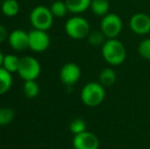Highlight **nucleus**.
<instances>
[{
    "mask_svg": "<svg viewBox=\"0 0 150 149\" xmlns=\"http://www.w3.org/2000/svg\"><path fill=\"white\" fill-rule=\"evenodd\" d=\"M81 68L75 62H67L61 66L59 71V79L61 83L67 87H71L79 82L81 78Z\"/></svg>",
    "mask_w": 150,
    "mask_h": 149,
    "instance_id": "nucleus-8",
    "label": "nucleus"
},
{
    "mask_svg": "<svg viewBox=\"0 0 150 149\" xmlns=\"http://www.w3.org/2000/svg\"><path fill=\"white\" fill-rule=\"evenodd\" d=\"M8 33H7V30L4 26L0 25V43L4 42L6 39H8Z\"/></svg>",
    "mask_w": 150,
    "mask_h": 149,
    "instance_id": "nucleus-24",
    "label": "nucleus"
},
{
    "mask_svg": "<svg viewBox=\"0 0 150 149\" xmlns=\"http://www.w3.org/2000/svg\"><path fill=\"white\" fill-rule=\"evenodd\" d=\"M138 52L141 57L150 60V38L140 42L138 46Z\"/></svg>",
    "mask_w": 150,
    "mask_h": 149,
    "instance_id": "nucleus-23",
    "label": "nucleus"
},
{
    "mask_svg": "<svg viewBox=\"0 0 150 149\" xmlns=\"http://www.w3.org/2000/svg\"><path fill=\"white\" fill-rule=\"evenodd\" d=\"M12 85L11 73L6 71L4 68L0 66V96L6 94Z\"/></svg>",
    "mask_w": 150,
    "mask_h": 149,
    "instance_id": "nucleus-14",
    "label": "nucleus"
},
{
    "mask_svg": "<svg viewBox=\"0 0 150 149\" xmlns=\"http://www.w3.org/2000/svg\"><path fill=\"white\" fill-rule=\"evenodd\" d=\"M90 7L94 14L98 16H104L105 14L108 13L109 1L108 0H92Z\"/></svg>",
    "mask_w": 150,
    "mask_h": 149,
    "instance_id": "nucleus-17",
    "label": "nucleus"
},
{
    "mask_svg": "<svg viewBox=\"0 0 150 149\" xmlns=\"http://www.w3.org/2000/svg\"><path fill=\"white\" fill-rule=\"evenodd\" d=\"M130 29L137 35H146L150 32V16L143 12L135 13L129 23Z\"/></svg>",
    "mask_w": 150,
    "mask_h": 149,
    "instance_id": "nucleus-10",
    "label": "nucleus"
},
{
    "mask_svg": "<svg viewBox=\"0 0 150 149\" xmlns=\"http://www.w3.org/2000/svg\"><path fill=\"white\" fill-rule=\"evenodd\" d=\"M53 14L50 8L44 5L36 6L30 13V22L34 29L47 31L53 24Z\"/></svg>",
    "mask_w": 150,
    "mask_h": 149,
    "instance_id": "nucleus-4",
    "label": "nucleus"
},
{
    "mask_svg": "<svg viewBox=\"0 0 150 149\" xmlns=\"http://www.w3.org/2000/svg\"><path fill=\"white\" fill-rule=\"evenodd\" d=\"M88 41L93 46H102L105 43L107 38L102 33V31H93L88 35Z\"/></svg>",
    "mask_w": 150,
    "mask_h": 149,
    "instance_id": "nucleus-22",
    "label": "nucleus"
},
{
    "mask_svg": "<svg viewBox=\"0 0 150 149\" xmlns=\"http://www.w3.org/2000/svg\"><path fill=\"white\" fill-rule=\"evenodd\" d=\"M64 30L67 36L75 40L87 38L91 32L88 20L82 16H73L69 18L64 25Z\"/></svg>",
    "mask_w": 150,
    "mask_h": 149,
    "instance_id": "nucleus-3",
    "label": "nucleus"
},
{
    "mask_svg": "<svg viewBox=\"0 0 150 149\" xmlns=\"http://www.w3.org/2000/svg\"><path fill=\"white\" fill-rule=\"evenodd\" d=\"M122 18L115 13H107L102 16L100 24V30L107 39L117 38L122 32Z\"/></svg>",
    "mask_w": 150,
    "mask_h": 149,
    "instance_id": "nucleus-6",
    "label": "nucleus"
},
{
    "mask_svg": "<svg viewBox=\"0 0 150 149\" xmlns=\"http://www.w3.org/2000/svg\"><path fill=\"white\" fill-rule=\"evenodd\" d=\"M92 0H65L67 9L71 13H82L91 6Z\"/></svg>",
    "mask_w": 150,
    "mask_h": 149,
    "instance_id": "nucleus-13",
    "label": "nucleus"
},
{
    "mask_svg": "<svg viewBox=\"0 0 150 149\" xmlns=\"http://www.w3.org/2000/svg\"><path fill=\"white\" fill-rule=\"evenodd\" d=\"M1 10L4 16L12 18V16H16L20 11V4L16 0H3Z\"/></svg>",
    "mask_w": 150,
    "mask_h": 149,
    "instance_id": "nucleus-15",
    "label": "nucleus"
},
{
    "mask_svg": "<svg viewBox=\"0 0 150 149\" xmlns=\"http://www.w3.org/2000/svg\"><path fill=\"white\" fill-rule=\"evenodd\" d=\"M101 47H102L101 48L102 57L110 66H120V64H122L126 60V47L117 38L107 39Z\"/></svg>",
    "mask_w": 150,
    "mask_h": 149,
    "instance_id": "nucleus-1",
    "label": "nucleus"
},
{
    "mask_svg": "<svg viewBox=\"0 0 150 149\" xmlns=\"http://www.w3.org/2000/svg\"><path fill=\"white\" fill-rule=\"evenodd\" d=\"M9 46L16 51H23L29 48V33L23 30H14L8 35Z\"/></svg>",
    "mask_w": 150,
    "mask_h": 149,
    "instance_id": "nucleus-11",
    "label": "nucleus"
},
{
    "mask_svg": "<svg viewBox=\"0 0 150 149\" xmlns=\"http://www.w3.org/2000/svg\"><path fill=\"white\" fill-rule=\"evenodd\" d=\"M3 58H4V54L0 51V66H2V62H3Z\"/></svg>",
    "mask_w": 150,
    "mask_h": 149,
    "instance_id": "nucleus-25",
    "label": "nucleus"
},
{
    "mask_svg": "<svg viewBox=\"0 0 150 149\" xmlns=\"http://www.w3.org/2000/svg\"><path fill=\"white\" fill-rule=\"evenodd\" d=\"M147 149H150V147H149V148H147Z\"/></svg>",
    "mask_w": 150,
    "mask_h": 149,
    "instance_id": "nucleus-26",
    "label": "nucleus"
},
{
    "mask_svg": "<svg viewBox=\"0 0 150 149\" xmlns=\"http://www.w3.org/2000/svg\"><path fill=\"white\" fill-rule=\"evenodd\" d=\"M50 10H51L52 14H53L54 18H62L67 14V12L69 11L67 9V6L65 1H55L51 4L50 6Z\"/></svg>",
    "mask_w": 150,
    "mask_h": 149,
    "instance_id": "nucleus-21",
    "label": "nucleus"
},
{
    "mask_svg": "<svg viewBox=\"0 0 150 149\" xmlns=\"http://www.w3.org/2000/svg\"><path fill=\"white\" fill-rule=\"evenodd\" d=\"M41 74V64L33 56H23L20 58L18 75L24 81L37 80Z\"/></svg>",
    "mask_w": 150,
    "mask_h": 149,
    "instance_id": "nucleus-5",
    "label": "nucleus"
},
{
    "mask_svg": "<svg viewBox=\"0 0 150 149\" xmlns=\"http://www.w3.org/2000/svg\"><path fill=\"white\" fill-rule=\"evenodd\" d=\"M50 38L46 31L33 29L29 32V48L35 52H43L49 47Z\"/></svg>",
    "mask_w": 150,
    "mask_h": 149,
    "instance_id": "nucleus-7",
    "label": "nucleus"
},
{
    "mask_svg": "<svg viewBox=\"0 0 150 149\" xmlns=\"http://www.w3.org/2000/svg\"><path fill=\"white\" fill-rule=\"evenodd\" d=\"M23 91L24 94L28 98H35L39 95L40 87L36 80H30V81H25V84L23 86Z\"/></svg>",
    "mask_w": 150,
    "mask_h": 149,
    "instance_id": "nucleus-18",
    "label": "nucleus"
},
{
    "mask_svg": "<svg viewBox=\"0 0 150 149\" xmlns=\"http://www.w3.org/2000/svg\"><path fill=\"white\" fill-rule=\"evenodd\" d=\"M16 112L10 107H0V127H5L12 123Z\"/></svg>",
    "mask_w": 150,
    "mask_h": 149,
    "instance_id": "nucleus-19",
    "label": "nucleus"
},
{
    "mask_svg": "<svg viewBox=\"0 0 150 149\" xmlns=\"http://www.w3.org/2000/svg\"><path fill=\"white\" fill-rule=\"evenodd\" d=\"M81 100L89 107L100 105L105 98V88L99 82H89L81 90Z\"/></svg>",
    "mask_w": 150,
    "mask_h": 149,
    "instance_id": "nucleus-2",
    "label": "nucleus"
},
{
    "mask_svg": "<svg viewBox=\"0 0 150 149\" xmlns=\"http://www.w3.org/2000/svg\"><path fill=\"white\" fill-rule=\"evenodd\" d=\"M69 129L71 131V133H73L74 135H77V134L87 131V124H86V121L83 119L77 117V119H74L69 123Z\"/></svg>",
    "mask_w": 150,
    "mask_h": 149,
    "instance_id": "nucleus-20",
    "label": "nucleus"
},
{
    "mask_svg": "<svg viewBox=\"0 0 150 149\" xmlns=\"http://www.w3.org/2000/svg\"><path fill=\"white\" fill-rule=\"evenodd\" d=\"M117 82V73L113 68H105L99 74V83L104 88H109Z\"/></svg>",
    "mask_w": 150,
    "mask_h": 149,
    "instance_id": "nucleus-12",
    "label": "nucleus"
},
{
    "mask_svg": "<svg viewBox=\"0 0 150 149\" xmlns=\"http://www.w3.org/2000/svg\"><path fill=\"white\" fill-rule=\"evenodd\" d=\"M20 58L14 54H6L4 55L2 68H4L9 73H18V66H20Z\"/></svg>",
    "mask_w": 150,
    "mask_h": 149,
    "instance_id": "nucleus-16",
    "label": "nucleus"
},
{
    "mask_svg": "<svg viewBox=\"0 0 150 149\" xmlns=\"http://www.w3.org/2000/svg\"><path fill=\"white\" fill-rule=\"evenodd\" d=\"M100 142L94 133L85 131L83 133L74 135L73 147L74 149H99Z\"/></svg>",
    "mask_w": 150,
    "mask_h": 149,
    "instance_id": "nucleus-9",
    "label": "nucleus"
}]
</instances>
